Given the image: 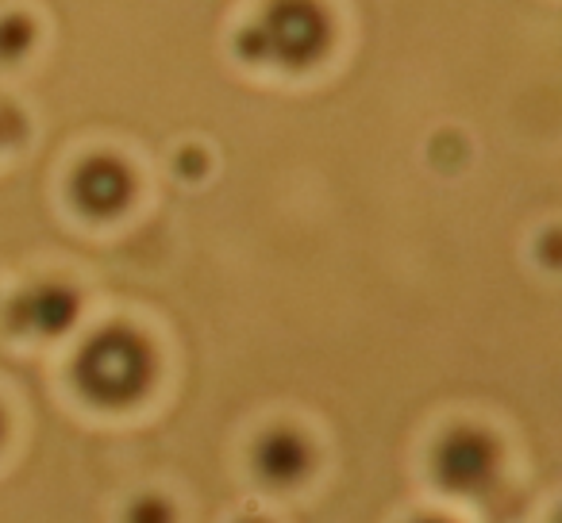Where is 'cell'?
I'll return each mask as SVG.
<instances>
[{
  "label": "cell",
  "mask_w": 562,
  "mask_h": 523,
  "mask_svg": "<svg viewBox=\"0 0 562 523\" xmlns=\"http://www.w3.org/2000/svg\"><path fill=\"white\" fill-rule=\"evenodd\" d=\"M0 439H4V416H0Z\"/></svg>",
  "instance_id": "9c48e42d"
},
{
  "label": "cell",
  "mask_w": 562,
  "mask_h": 523,
  "mask_svg": "<svg viewBox=\"0 0 562 523\" xmlns=\"http://www.w3.org/2000/svg\"><path fill=\"white\" fill-rule=\"evenodd\" d=\"M239 523H266V520H258V515H247V520H239Z\"/></svg>",
  "instance_id": "ba28073f"
},
{
  "label": "cell",
  "mask_w": 562,
  "mask_h": 523,
  "mask_svg": "<svg viewBox=\"0 0 562 523\" xmlns=\"http://www.w3.org/2000/svg\"><path fill=\"white\" fill-rule=\"evenodd\" d=\"M124 523H173V508L162 497H139L127 504Z\"/></svg>",
  "instance_id": "8992f818"
},
{
  "label": "cell",
  "mask_w": 562,
  "mask_h": 523,
  "mask_svg": "<svg viewBox=\"0 0 562 523\" xmlns=\"http://www.w3.org/2000/svg\"><path fill=\"white\" fill-rule=\"evenodd\" d=\"M313 462L316 454L308 446V439L293 428L266 431L255 443V454H250V469H255L266 489H293V485H301L313 474Z\"/></svg>",
  "instance_id": "3957f363"
},
{
  "label": "cell",
  "mask_w": 562,
  "mask_h": 523,
  "mask_svg": "<svg viewBox=\"0 0 562 523\" xmlns=\"http://www.w3.org/2000/svg\"><path fill=\"white\" fill-rule=\"evenodd\" d=\"M501 469V446L477 428H454L436 443L431 454V477L439 489L459 497H482L493 489Z\"/></svg>",
  "instance_id": "7a4b0ae2"
},
{
  "label": "cell",
  "mask_w": 562,
  "mask_h": 523,
  "mask_svg": "<svg viewBox=\"0 0 562 523\" xmlns=\"http://www.w3.org/2000/svg\"><path fill=\"white\" fill-rule=\"evenodd\" d=\"M127 189H132L127 173L120 170L116 162H109V158L89 162L86 170L78 173V181H74V196H78L81 208L93 212V216H109V212H116L120 204L127 201Z\"/></svg>",
  "instance_id": "277c9868"
},
{
  "label": "cell",
  "mask_w": 562,
  "mask_h": 523,
  "mask_svg": "<svg viewBox=\"0 0 562 523\" xmlns=\"http://www.w3.org/2000/svg\"><path fill=\"white\" fill-rule=\"evenodd\" d=\"M150 351L132 331H104L89 339V346L78 359V385L89 400L109 408H124L143 397L150 385Z\"/></svg>",
  "instance_id": "6da1fadb"
},
{
  "label": "cell",
  "mask_w": 562,
  "mask_h": 523,
  "mask_svg": "<svg viewBox=\"0 0 562 523\" xmlns=\"http://www.w3.org/2000/svg\"><path fill=\"white\" fill-rule=\"evenodd\" d=\"M416 523H447V520H436V515H424V520H416Z\"/></svg>",
  "instance_id": "52a82bcc"
},
{
  "label": "cell",
  "mask_w": 562,
  "mask_h": 523,
  "mask_svg": "<svg viewBox=\"0 0 562 523\" xmlns=\"http://www.w3.org/2000/svg\"><path fill=\"white\" fill-rule=\"evenodd\" d=\"M20 320H24L27 328H40L43 336H55V331H63L66 323L74 320V297L63 289H40V293H32V297H24Z\"/></svg>",
  "instance_id": "5b68a950"
}]
</instances>
